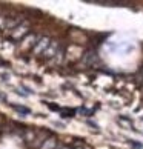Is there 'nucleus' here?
Instances as JSON below:
<instances>
[{
	"label": "nucleus",
	"mask_w": 143,
	"mask_h": 149,
	"mask_svg": "<svg viewBox=\"0 0 143 149\" xmlns=\"http://www.w3.org/2000/svg\"><path fill=\"white\" fill-rule=\"evenodd\" d=\"M14 109H17L19 112H23V114H29L31 112L28 108H23V106H14Z\"/></svg>",
	"instance_id": "obj_1"
},
{
	"label": "nucleus",
	"mask_w": 143,
	"mask_h": 149,
	"mask_svg": "<svg viewBox=\"0 0 143 149\" xmlns=\"http://www.w3.org/2000/svg\"><path fill=\"white\" fill-rule=\"evenodd\" d=\"M133 146H135V148H139V149H143V145H140V143H135V141H129Z\"/></svg>",
	"instance_id": "obj_2"
}]
</instances>
